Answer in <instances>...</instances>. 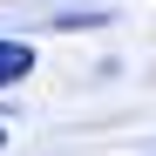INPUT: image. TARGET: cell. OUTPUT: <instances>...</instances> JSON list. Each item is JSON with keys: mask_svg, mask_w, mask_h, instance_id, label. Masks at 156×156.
I'll return each mask as SVG.
<instances>
[{"mask_svg": "<svg viewBox=\"0 0 156 156\" xmlns=\"http://www.w3.org/2000/svg\"><path fill=\"white\" fill-rule=\"evenodd\" d=\"M27 68H34V48H27V41H0V88L20 82Z\"/></svg>", "mask_w": 156, "mask_h": 156, "instance_id": "cell-1", "label": "cell"}, {"mask_svg": "<svg viewBox=\"0 0 156 156\" xmlns=\"http://www.w3.org/2000/svg\"><path fill=\"white\" fill-rule=\"evenodd\" d=\"M0 149H7V129H0Z\"/></svg>", "mask_w": 156, "mask_h": 156, "instance_id": "cell-2", "label": "cell"}]
</instances>
